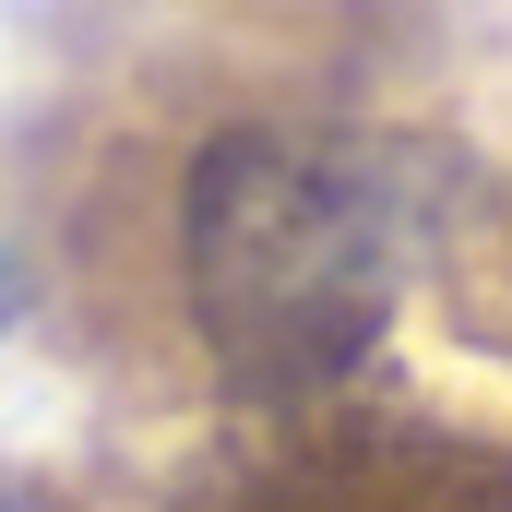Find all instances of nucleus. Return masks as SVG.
I'll return each instance as SVG.
<instances>
[{
    "mask_svg": "<svg viewBox=\"0 0 512 512\" xmlns=\"http://www.w3.org/2000/svg\"><path fill=\"white\" fill-rule=\"evenodd\" d=\"M417 167L382 143H298L227 131L179 191L191 322L251 393H310L382 346L405 262H417Z\"/></svg>",
    "mask_w": 512,
    "mask_h": 512,
    "instance_id": "nucleus-1",
    "label": "nucleus"
},
{
    "mask_svg": "<svg viewBox=\"0 0 512 512\" xmlns=\"http://www.w3.org/2000/svg\"><path fill=\"white\" fill-rule=\"evenodd\" d=\"M12 322H24V251L0 239V334H12Z\"/></svg>",
    "mask_w": 512,
    "mask_h": 512,
    "instance_id": "nucleus-2",
    "label": "nucleus"
}]
</instances>
